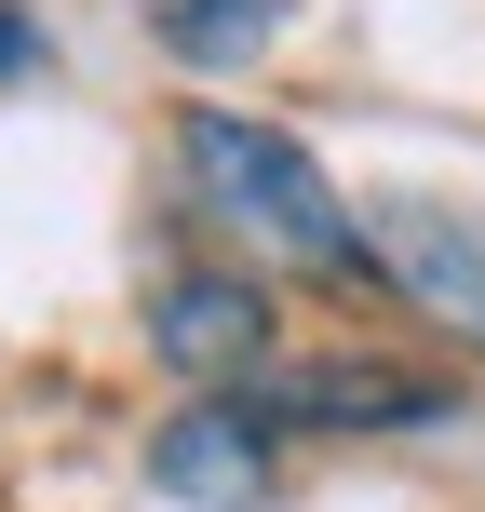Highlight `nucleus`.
Here are the masks:
<instances>
[{
	"mask_svg": "<svg viewBox=\"0 0 485 512\" xmlns=\"http://www.w3.org/2000/svg\"><path fill=\"white\" fill-rule=\"evenodd\" d=\"M176 176L189 203L230 230L256 270H310V283H364V230L337 203V176L297 149L283 122H243V108H176Z\"/></svg>",
	"mask_w": 485,
	"mask_h": 512,
	"instance_id": "f257e3e1",
	"label": "nucleus"
},
{
	"mask_svg": "<svg viewBox=\"0 0 485 512\" xmlns=\"http://www.w3.org/2000/svg\"><path fill=\"white\" fill-rule=\"evenodd\" d=\"M27 68H41V27H27L14 0H0V81H27Z\"/></svg>",
	"mask_w": 485,
	"mask_h": 512,
	"instance_id": "0eeeda50",
	"label": "nucleus"
},
{
	"mask_svg": "<svg viewBox=\"0 0 485 512\" xmlns=\"http://www.w3.org/2000/svg\"><path fill=\"white\" fill-rule=\"evenodd\" d=\"M162 54H189V68H243V54H270L283 0H149Z\"/></svg>",
	"mask_w": 485,
	"mask_h": 512,
	"instance_id": "423d86ee",
	"label": "nucleus"
},
{
	"mask_svg": "<svg viewBox=\"0 0 485 512\" xmlns=\"http://www.w3.org/2000/svg\"><path fill=\"white\" fill-rule=\"evenodd\" d=\"M243 405L270 432H432L445 378H405V364H270V378H243Z\"/></svg>",
	"mask_w": 485,
	"mask_h": 512,
	"instance_id": "39448f33",
	"label": "nucleus"
},
{
	"mask_svg": "<svg viewBox=\"0 0 485 512\" xmlns=\"http://www.w3.org/2000/svg\"><path fill=\"white\" fill-rule=\"evenodd\" d=\"M364 230V270L391 283V297H418L432 324H459L472 351H485V230L472 216H445V203H378V216H351Z\"/></svg>",
	"mask_w": 485,
	"mask_h": 512,
	"instance_id": "20e7f679",
	"label": "nucleus"
},
{
	"mask_svg": "<svg viewBox=\"0 0 485 512\" xmlns=\"http://www.w3.org/2000/svg\"><path fill=\"white\" fill-rule=\"evenodd\" d=\"M149 351L176 364L189 391L270 378V283H256V270H176V283L149 297Z\"/></svg>",
	"mask_w": 485,
	"mask_h": 512,
	"instance_id": "f03ea898",
	"label": "nucleus"
},
{
	"mask_svg": "<svg viewBox=\"0 0 485 512\" xmlns=\"http://www.w3.org/2000/svg\"><path fill=\"white\" fill-rule=\"evenodd\" d=\"M270 418L243 405V391H189L176 418L149 432V486L189 499V512H270Z\"/></svg>",
	"mask_w": 485,
	"mask_h": 512,
	"instance_id": "7ed1b4c3",
	"label": "nucleus"
}]
</instances>
